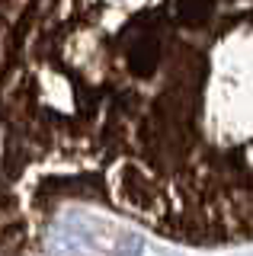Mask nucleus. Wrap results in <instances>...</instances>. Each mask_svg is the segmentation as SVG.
<instances>
[{
  "mask_svg": "<svg viewBox=\"0 0 253 256\" xmlns=\"http://www.w3.org/2000/svg\"><path fill=\"white\" fill-rule=\"evenodd\" d=\"M58 198L0 150V256H54L48 250V214Z\"/></svg>",
  "mask_w": 253,
  "mask_h": 256,
  "instance_id": "obj_2",
  "label": "nucleus"
},
{
  "mask_svg": "<svg viewBox=\"0 0 253 256\" xmlns=\"http://www.w3.org/2000/svg\"><path fill=\"white\" fill-rule=\"evenodd\" d=\"M0 150L176 244H253V0H0Z\"/></svg>",
  "mask_w": 253,
  "mask_h": 256,
  "instance_id": "obj_1",
  "label": "nucleus"
}]
</instances>
